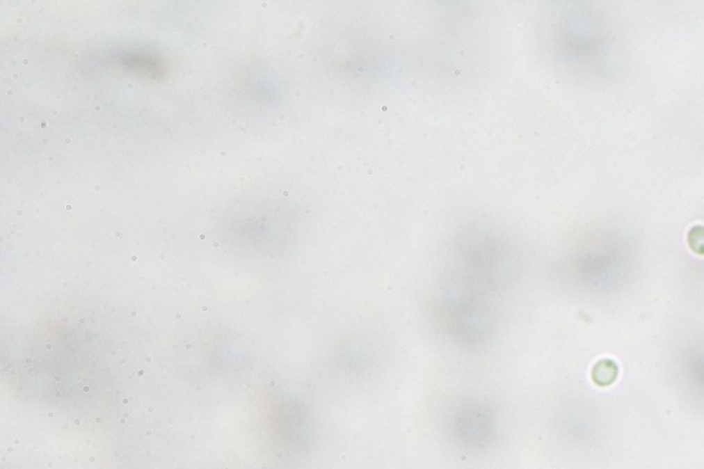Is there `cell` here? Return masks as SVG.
Segmentation results:
<instances>
[{"label": "cell", "mask_w": 704, "mask_h": 469, "mask_svg": "<svg viewBox=\"0 0 704 469\" xmlns=\"http://www.w3.org/2000/svg\"><path fill=\"white\" fill-rule=\"evenodd\" d=\"M593 381L600 387L611 385L618 377V365L614 360L602 359L595 363L591 372Z\"/></svg>", "instance_id": "1"}, {"label": "cell", "mask_w": 704, "mask_h": 469, "mask_svg": "<svg viewBox=\"0 0 704 469\" xmlns=\"http://www.w3.org/2000/svg\"><path fill=\"white\" fill-rule=\"evenodd\" d=\"M689 245L695 252L704 255V228H695L691 230Z\"/></svg>", "instance_id": "2"}]
</instances>
